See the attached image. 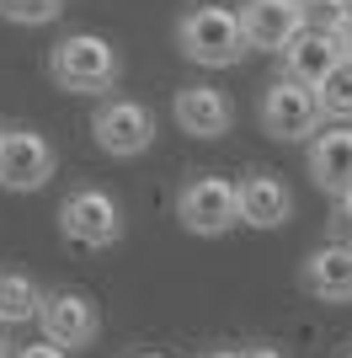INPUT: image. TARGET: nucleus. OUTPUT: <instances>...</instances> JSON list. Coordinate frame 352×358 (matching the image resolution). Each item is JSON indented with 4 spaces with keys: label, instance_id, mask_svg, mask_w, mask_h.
I'll return each mask as SVG.
<instances>
[{
    "label": "nucleus",
    "instance_id": "7ed1b4c3",
    "mask_svg": "<svg viewBox=\"0 0 352 358\" xmlns=\"http://www.w3.org/2000/svg\"><path fill=\"white\" fill-rule=\"evenodd\" d=\"M256 118H262V134L283 139V145H293V139H315L325 129L321 91L305 86V80H288V75L267 80L262 102H256Z\"/></svg>",
    "mask_w": 352,
    "mask_h": 358
},
{
    "label": "nucleus",
    "instance_id": "bb28decb",
    "mask_svg": "<svg viewBox=\"0 0 352 358\" xmlns=\"http://www.w3.org/2000/svg\"><path fill=\"white\" fill-rule=\"evenodd\" d=\"M347 358H352V353H347Z\"/></svg>",
    "mask_w": 352,
    "mask_h": 358
},
{
    "label": "nucleus",
    "instance_id": "4be33fe9",
    "mask_svg": "<svg viewBox=\"0 0 352 358\" xmlns=\"http://www.w3.org/2000/svg\"><path fill=\"white\" fill-rule=\"evenodd\" d=\"M198 358H246V353H240V348H203Z\"/></svg>",
    "mask_w": 352,
    "mask_h": 358
},
{
    "label": "nucleus",
    "instance_id": "39448f33",
    "mask_svg": "<svg viewBox=\"0 0 352 358\" xmlns=\"http://www.w3.org/2000/svg\"><path fill=\"white\" fill-rule=\"evenodd\" d=\"M59 230H64V241L86 246V252H107V246L123 241V209L102 187H75L59 203Z\"/></svg>",
    "mask_w": 352,
    "mask_h": 358
},
{
    "label": "nucleus",
    "instance_id": "ddd939ff",
    "mask_svg": "<svg viewBox=\"0 0 352 358\" xmlns=\"http://www.w3.org/2000/svg\"><path fill=\"white\" fill-rule=\"evenodd\" d=\"M288 214H293V193L283 187V177H272V171H246L240 177V224L278 230V224H288Z\"/></svg>",
    "mask_w": 352,
    "mask_h": 358
},
{
    "label": "nucleus",
    "instance_id": "f8f14e48",
    "mask_svg": "<svg viewBox=\"0 0 352 358\" xmlns=\"http://www.w3.org/2000/svg\"><path fill=\"white\" fill-rule=\"evenodd\" d=\"M305 166H309V182L321 193H331V198L347 193L352 187V129L347 123H331V129H321V134L309 139Z\"/></svg>",
    "mask_w": 352,
    "mask_h": 358
},
{
    "label": "nucleus",
    "instance_id": "dca6fc26",
    "mask_svg": "<svg viewBox=\"0 0 352 358\" xmlns=\"http://www.w3.org/2000/svg\"><path fill=\"white\" fill-rule=\"evenodd\" d=\"M299 16H305V32L342 38L352 22V0H299Z\"/></svg>",
    "mask_w": 352,
    "mask_h": 358
},
{
    "label": "nucleus",
    "instance_id": "0eeeda50",
    "mask_svg": "<svg viewBox=\"0 0 352 358\" xmlns=\"http://www.w3.org/2000/svg\"><path fill=\"white\" fill-rule=\"evenodd\" d=\"M59 166V150L38 129H6L0 139V187L6 193H38Z\"/></svg>",
    "mask_w": 352,
    "mask_h": 358
},
{
    "label": "nucleus",
    "instance_id": "393cba45",
    "mask_svg": "<svg viewBox=\"0 0 352 358\" xmlns=\"http://www.w3.org/2000/svg\"><path fill=\"white\" fill-rule=\"evenodd\" d=\"M129 358H166V353H129Z\"/></svg>",
    "mask_w": 352,
    "mask_h": 358
},
{
    "label": "nucleus",
    "instance_id": "f257e3e1",
    "mask_svg": "<svg viewBox=\"0 0 352 358\" xmlns=\"http://www.w3.org/2000/svg\"><path fill=\"white\" fill-rule=\"evenodd\" d=\"M123 59L117 48L107 43L102 32H64L54 48H48V80L70 96H96V91H112Z\"/></svg>",
    "mask_w": 352,
    "mask_h": 358
},
{
    "label": "nucleus",
    "instance_id": "4468645a",
    "mask_svg": "<svg viewBox=\"0 0 352 358\" xmlns=\"http://www.w3.org/2000/svg\"><path fill=\"white\" fill-rule=\"evenodd\" d=\"M342 64V43L337 38H321V32H299L283 54V75L288 80H305V86H325V75Z\"/></svg>",
    "mask_w": 352,
    "mask_h": 358
},
{
    "label": "nucleus",
    "instance_id": "9d476101",
    "mask_svg": "<svg viewBox=\"0 0 352 358\" xmlns=\"http://www.w3.org/2000/svg\"><path fill=\"white\" fill-rule=\"evenodd\" d=\"M171 118L192 139H219L235 129V102L224 96V86H182L171 96Z\"/></svg>",
    "mask_w": 352,
    "mask_h": 358
},
{
    "label": "nucleus",
    "instance_id": "9b49d317",
    "mask_svg": "<svg viewBox=\"0 0 352 358\" xmlns=\"http://www.w3.org/2000/svg\"><path fill=\"white\" fill-rule=\"evenodd\" d=\"M305 294H315L321 305H352V241H325L305 257L299 268Z\"/></svg>",
    "mask_w": 352,
    "mask_h": 358
},
{
    "label": "nucleus",
    "instance_id": "b1692460",
    "mask_svg": "<svg viewBox=\"0 0 352 358\" xmlns=\"http://www.w3.org/2000/svg\"><path fill=\"white\" fill-rule=\"evenodd\" d=\"M16 348H11V337H6V327H0V358H11Z\"/></svg>",
    "mask_w": 352,
    "mask_h": 358
},
{
    "label": "nucleus",
    "instance_id": "5701e85b",
    "mask_svg": "<svg viewBox=\"0 0 352 358\" xmlns=\"http://www.w3.org/2000/svg\"><path fill=\"white\" fill-rule=\"evenodd\" d=\"M337 43H342V59H347V64H352V22H347V32H342Z\"/></svg>",
    "mask_w": 352,
    "mask_h": 358
},
{
    "label": "nucleus",
    "instance_id": "a211bd4d",
    "mask_svg": "<svg viewBox=\"0 0 352 358\" xmlns=\"http://www.w3.org/2000/svg\"><path fill=\"white\" fill-rule=\"evenodd\" d=\"M59 11H64V0H0V16L16 27H48L59 22Z\"/></svg>",
    "mask_w": 352,
    "mask_h": 358
},
{
    "label": "nucleus",
    "instance_id": "aec40b11",
    "mask_svg": "<svg viewBox=\"0 0 352 358\" xmlns=\"http://www.w3.org/2000/svg\"><path fill=\"white\" fill-rule=\"evenodd\" d=\"M11 358H70L64 348H54V343H22Z\"/></svg>",
    "mask_w": 352,
    "mask_h": 358
},
{
    "label": "nucleus",
    "instance_id": "a878e982",
    "mask_svg": "<svg viewBox=\"0 0 352 358\" xmlns=\"http://www.w3.org/2000/svg\"><path fill=\"white\" fill-rule=\"evenodd\" d=\"M0 139H6V129H0Z\"/></svg>",
    "mask_w": 352,
    "mask_h": 358
},
{
    "label": "nucleus",
    "instance_id": "412c9836",
    "mask_svg": "<svg viewBox=\"0 0 352 358\" xmlns=\"http://www.w3.org/2000/svg\"><path fill=\"white\" fill-rule=\"evenodd\" d=\"M240 353H246V358H288L278 343H251V348H240Z\"/></svg>",
    "mask_w": 352,
    "mask_h": 358
},
{
    "label": "nucleus",
    "instance_id": "20e7f679",
    "mask_svg": "<svg viewBox=\"0 0 352 358\" xmlns=\"http://www.w3.org/2000/svg\"><path fill=\"white\" fill-rule=\"evenodd\" d=\"M176 220L192 236H224L240 224V182L214 177V171H198L176 187Z\"/></svg>",
    "mask_w": 352,
    "mask_h": 358
},
{
    "label": "nucleus",
    "instance_id": "6ab92c4d",
    "mask_svg": "<svg viewBox=\"0 0 352 358\" xmlns=\"http://www.w3.org/2000/svg\"><path fill=\"white\" fill-rule=\"evenodd\" d=\"M331 230H337V241H352V187L337 198V214H331Z\"/></svg>",
    "mask_w": 352,
    "mask_h": 358
},
{
    "label": "nucleus",
    "instance_id": "6e6552de",
    "mask_svg": "<svg viewBox=\"0 0 352 358\" xmlns=\"http://www.w3.org/2000/svg\"><path fill=\"white\" fill-rule=\"evenodd\" d=\"M38 327H43V343L75 353V348H91L102 337V310H96V299L80 294V289H48Z\"/></svg>",
    "mask_w": 352,
    "mask_h": 358
},
{
    "label": "nucleus",
    "instance_id": "f03ea898",
    "mask_svg": "<svg viewBox=\"0 0 352 358\" xmlns=\"http://www.w3.org/2000/svg\"><path fill=\"white\" fill-rule=\"evenodd\" d=\"M176 48H182L192 64H203V70H230V64H240L251 54L240 11L214 6V0L182 11V22H176Z\"/></svg>",
    "mask_w": 352,
    "mask_h": 358
},
{
    "label": "nucleus",
    "instance_id": "2eb2a0df",
    "mask_svg": "<svg viewBox=\"0 0 352 358\" xmlns=\"http://www.w3.org/2000/svg\"><path fill=\"white\" fill-rule=\"evenodd\" d=\"M43 289L32 284L27 273H0V327H22L43 315Z\"/></svg>",
    "mask_w": 352,
    "mask_h": 358
},
{
    "label": "nucleus",
    "instance_id": "1a4fd4ad",
    "mask_svg": "<svg viewBox=\"0 0 352 358\" xmlns=\"http://www.w3.org/2000/svg\"><path fill=\"white\" fill-rule=\"evenodd\" d=\"M240 27L251 48L283 59L288 43L305 32V16H299V0H240Z\"/></svg>",
    "mask_w": 352,
    "mask_h": 358
},
{
    "label": "nucleus",
    "instance_id": "f3484780",
    "mask_svg": "<svg viewBox=\"0 0 352 358\" xmlns=\"http://www.w3.org/2000/svg\"><path fill=\"white\" fill-rule=\"evenodd\" d=\"M315 91H321V113H325V118L352 123V64L347 59L325 75V86H315Z\"/></svg>",
    "mask_w": 352,
    "mask_h": 358
},
{
    "label": "nucleus",
    "instance_id": "423d86ee",
    "mask_svg": "<svg viewBox=\"0 0 352 358\" xmlns=\"http://www.w3.org/2000/svg\"><path fill=\"white\" fill-rule=\"evenodd\" d=\"M91 139L102 155H117V161H133L155 145V118H149L145 102L133 96H102L96 113H91Z\"/></svg>",
    "mask_w": 352,
    "mask_h": 358
}]
</instances>
